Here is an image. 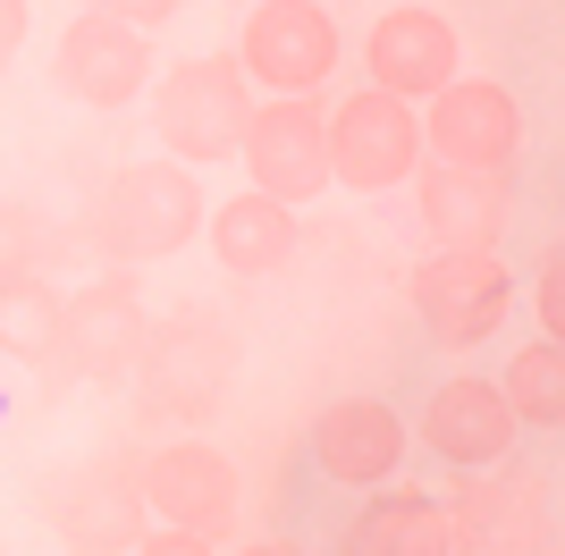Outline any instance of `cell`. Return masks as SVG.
<instances>
[{
  "instance_id": "1",
  "label": "cell",
  "mask_w": 565,
  "mask_h": 556,
  "mask_svg": "<svg viewBox=\"0 0 565 556\" xmlns=\"http://www.w3.org/2000/svg\"><path fill=\"white\" fill-rule=\"evenodd\" d=\"M236 329L220 321L212 303H178L143 329V354H136V421L152 430H203V421L228 414V388H236Z\"/></svg>"
},
{
  "instance_id": "2",
  "label": "cell",
  "mask_w": 565,
  "mask_h": 556,
  "mask_svg": "<svg viewBox=\"0 0 565 556\" xmlns=\"http://www.w3.org/2000/svg\"><path fill=\"white\" fill-rule=\"evenodd\" d=\"M203 211H212L203 178L152 152V161H127V169H110V178L94 185L85 245H94L110 270H152V261L186 254L194 236H203Z\"/></svg>"
},
{
  "instance_id": "3",
  "label": "cell",
  "mask_w": 565,
  "mask_h": 556,
  "mask_svg": "<svg viewBox=\"0 0 565 556\" xmlns=\"http://www.w3.org/2000/svg\"><path fill=\"white\" fill-rule=\"evenodd\" d=\"M152 143H161V161L178 169H220L236 161V143H245V127H254V101L262 93L245 85V68H236V51H194V60H178V68L152 76Z\"/></svg>"
},
{
  "instance_id": "4",
  "label": "cell",
  "mask_w": 565,
  "mask_h": 556,
  "mask_svg": "<svg viewBox=\"0 0 565 556\" xmlns=\"http://www.w3.org/2000/svg\"><path fill=\"white\" fill-rule=\"evenodd\" d=\"M448 514V556H557V489L532 463H490L439 498Z\"/></svg>"
},
{
  "instance_id": "5",
  "label": "cell",
  "mask_w": 565,
  "mask_h": 556,
  "mask_svg": "<svg viewBox=\"0 0 565 556\" xmlns=\"http://www.w3.org/2000/svg\"><path fill=\"white\" fill-rule=\"evenodd\" d=\"M228 51H236V68H245V85L262 101H287V93L321 101L330 76H338L347 34H338L330 0H245V25H236Z\"/></svg>"
},
{
  "instance_id": "6",
  "label": "cell",
  "mask_w": 565,
  "mask_h": 556,
  "mask_svg": "<svg viewBox=\"0 0 565 556\" xmlns=\"http://www.w3.org/2000/svg\"><path fill=\"white\" fill-rule=\"evenodd\" d=\"M405 303H414V321H423L430 346L472 354V346H490L498 329H507V312H515V270L498 254H439V245H430V254L405 270Z\"/></svg>"
},
{
  "instance_id": "7",
  "label": "cell",
  "mask_w": 565,
  "mask_h": 556,
  "mask_svg": "<svg viewBox=\"0 0 565 556\" xmlns=\"http://www.w3.org/2000/svg\"><path fill=\"white\" fill-rule=\"evenodd\" d=\"M34 514H43L51 532L68 539L76 556H127L143 539V481L127 456H85L68 463V472H51L43 489H34Z\"/></svg>"
},
{
  "instance_id": "8",
  "label": "cell",
  "mask_w": 565,
  "mask_h": 556,
  "mask_svg": "<svg viewBox=\"0 0 565 556\" xmlns=\"http://www.w3.org/2000/svg\"><path fill=\"white\" fill-rule=\"evenodd\" d=\"M236 161H245V185L270 194V203L305 211L330 194V110L305 101V93H287V101H254V127L236 143Z\"/></svg>"
},
{
  "instance_id": "9",
  "label": "cell",
  "mask_w": 565,
  "mask_h": 556,
  "mask_svg": "<svg viewBox=\"0 0 565 556\" xmlns=\"http://www.w3.org/2000/svg\"><path fill=\"white\" fill-rule=\"evenodd\" d=\"M152 76H161L152 34L127 25V18H102V9L68 18V34H60V51H51V93L76 101V110H127V101L152 93Z\"/></svg>"
},
{
  "instance_id": "10",
  "label": "cell",
  "mask_w": 565,
  "mask_h": 556,
  "mask_svg": "<svg viewBox=\"0 0 565 556\" xmlns=\"http://www.w3.org/2000/svg\"><path fill=\"white\" fill-rule=\"evenodd\" d=\"M136 481H143V514H152V523H178V532H203V539H228L236 532L245 481H236V463L220 456L203 430L161 439L152 456L136 463Z\"/></svg>"
},
{
  "instance_id": "11",
  "label": "cell",
  "mask_w": 565,
  "mask_h": 556,
  "mask_svg": "<svg viewBox=\"0 0 565 556\" xmlns=\"http://www.w3.org/2000/svg\"><path fill=\"white\" fill-rule=\"evenodd\" d=\"M414 169H423V118H414V101L354 85L330 110V185H347V194H388V185H405Z\"/></svg>"
},
{
  "instance_id": "12",
  "label": "cell",
  "mask_w": 565,
  "mask_h": 556,
  "mask_svg": "<svg viewBox=\"0 0 565 556\" xmlns=\"http://www.w3.org/2000/svg\"><path fill=\"white\" fill-rule=\"evenodd\" d=\"M143 329H152L143 278L102 261L85 287H68V379H85V388H127V379H136V354H143Z\"/></svg>"
},
{
  "instance_id": "13",
  "label": "cell",
  "mask_w": 565,
  "mask_h": 556,
  "mask_svg": "<svg viewBox=\"0 0 565 556\" xmlns=\"http://www.w3.org/2000/svg\"><path fill=\"white\" fill-rule=\"evenodd\" d=\"M414 118H423V161H456V169L523 161V101L490 76H448Z\"/></svg>"
},
{
  "instance_id": "14",
  "label": "cell",
  "mask_w": 565,
  "mask_h": 556,
  "mask_svg": "<svg viewBox=\"0 0 565 556\" xmlns=\"http://www.w3.org/2000/svg\"><path fill=\"white\" fill-rule=\"evenodd\" d=\"M405 430H414V447H430V456L448 463V472H490V463H507L523 447V421L507 414L498 379H481V371L439 379V388L423 396V421H405Z\"/></svg>"
},
{
  "instance_id": "15",
  "label": "cell",
  "mask_w": 565,
  "mask_h": 556,
  "mask_svg": "<svg viewBox=\"0 0 565 556\" xmlns=\"http://www.w3.org/2000/svg\"><path fill=\"white\" fill-rule=\"evenodd\" d=\"M414 456V430L388 396H338L330 414H312V472L330 489H388Z\"/></svg>"
},
{
  "instance_id": "16",
  "label": "cell",
  "mask_w": 565,
  "mask_h": 556,
  "mask_svg": "<svg viewBox=\"0 0 565 556\" xmlns=\"http://www.w3.org/2000/svg\"><path fill=\"white\" fill-rule=\"evenodd\" d=\"M414 211L439 254H498V236L515 220V169H456V161H423L414 169Z\"/></svg>"
},
{
  "instance_id": "17",
  "label": "cell",
  "mask_w": 565,
  "mask_h": 556,
  "mask_svg": "<svg viewBox=\"0 0 565 556\" xmlns=\"http://www.w3.org/2000/svg\"><path fill=\"white\" fill-rule=\"evenodd\" d=\"M363 76H372V93H397L423 110L448 76H465V43L439 9H380L363 34Z\"/></svg>"
},
{
  "instance_id": "18",
  "label": "cell",
  "mask_w": 565,
  "mask_h": 556,
  "mask_svg": "<svg viewBox=\"0 0 565 556\" xmlns=\"http://www.w3.org/2000/svg\"><path fill=\"white\" fill-rule=\"evenodd\" d=\"M203 245H212V261L228 278H279L287 261H296V245H305V220L245 185V194L203 211Z\"/></svg>"
},
{
  "instance_id": "19",
  "label": "cell",
  "mask_w": 565,
  "mask_h": 556,
  "mask_svg": "<svg viewBox=\"0 0 565 556\" xmlns=\"http://www.w3.org/2000/svg\"><path fill=\"white\" fill-rule=\"evenodd\" d=\"M338 556H448V514L430 489H363L354 523L338 532Z\"/></svg>"
},
{
  "instance_id": "20",
  "label": "cell",
  "mask_w": 565,
  "mask_h": 556,
  "mask_svg": "<svg viewBox=\"0 0 565 556\" xmlns=\"http://www.w3.org/2000/svg\"><path fill=\"white\" fill-rule=\"evenodd\" d=\"M0 363L43 371L51 388L68 379V296H60L43 270L0 278Z\"/></svg>"
},
{
  "instance_id": "21",
  "label": "cell",
  "mask_w": 565,
  "mask_h": 556,
  "mask_svg": "<svg viewBox=\"0 0 565 556\" xmlns=\"http://www.w3.org/2000/svg\"><path fill=\"white\" fill-rule=\"evenodd\" d=\"M498 396H507V414H515L523 430H557L565 421V338L515 346L507 371H498Z\"/></svg>"
},
{
  "instance_id": "22",
  "label": "cell",
  "mask_w": 565,
  "mask_h": 556,
  "mask_svg": "<svg viewBox=\"0 0 565 556\" xmlns=\"http://www.w3.org/2000/svg\"><path fill=\"white\" fill-rule=\"evenodd\" d=\"M76 254V228H60L43 203H25V194H0V278L18 270H60Z\"/></svg>"
},
{
  "instance_id": "23",
  "label": "cell",
  "mask_w": 565,
  "mask_h": 556,
  "mask_svg": "<svg viewBox=\"0 0 565 556\" xmlns=\"http://www.w3.org/2000/svg\"><path fill=\"white\" fill-rule=\"evenodd\" d=\"M532 312H541V338H565V245H541L532 261Z\"/></svg>"
},
{
  "instance_id": "24",
  "label": "cell",
  "mask_w": 565,
  "mask_h": 556,
  "mask_svg": "<svg viewBox=\"0 0 565 556\" xmlns=\"http://www.w3.org/2000/svg\"><path fill=\"white\" fill-rule=\"evenodd\" d=\"M127 556H220V539H203V532H178V523H143V539Z\"/></svg>"
},
{
  "instance_id": "25",
  "label": "cell",
  "mask_w": 565,
  "mask_h": 556,
  "mask_svg": "<svg viewBox=\"0 0 565 556\" xmlns=\"http://www.w3.org/2000/svg\"><path fill=\"white\" fill-rule=\"evenodd\" d=\"M102 18H127V25H143V34H152V25H169L178 18V9H186V0H94Z\"/></svg>"
},
{
  "instance_id": "26",
  "label": "cell",
  "mask_w": 565,
  "mask_h": 556,
  "mask_svg": "<svg viewBox=\"0 0 565 556\" xmlns=\"http://www.w3.org/2000/svg\"><path fill=\"white\" fill-rule=\"evenodd\" d=\"M25 25H34V0H0V76L18 68V51H25Z\"/></svg>"
},
{
  "instance_id": "27",
  "label": "cell",
  "mask_w": 565,
  "mask_h": 556,
  "mask_svg": "<svg viewBox=\"0 0 565 556\" xmlns=\"http://www.w3.org/2000/svg\"><path fill=\"white\" fill-rule=\"evenodd\" d=\"M228 556H305L296 539H254V548H228Z\"/></svg>"
},
{
  "instance_id": "28",
  "label": "cell",
  "mask_w": 565,
  "mask_h": 556,
  "mask_svg": "<svg viewBox=\"0 0 565 556\" xmlns=\"http://www.w3.org/2000/svg\"><path fill=\"white\" fill-rule=\"evenodd\" d=\"M0 421H9V379H0Z\"/></svg>"
}]
</instances>
